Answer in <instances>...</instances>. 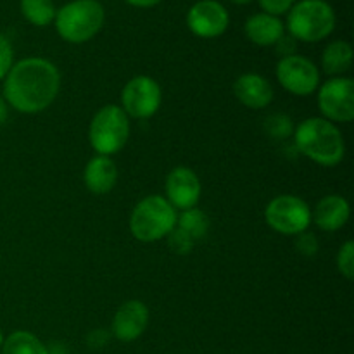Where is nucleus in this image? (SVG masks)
<instances>
[{
  "label": "nucleus",
  "mask_w": 354,
  "mask_h": 354,
  "mask_svg": "<svg viewBox=\"0 0 354 354\" xmlns=\"http://www.w3.org/2000/svg\"><path fill=\"white\" fill-rule=\"evenodd\" d=\"M61 88V73L50 61L28 57L12 64L3 78V99L23 114L47 109Z\"/></svg>",
  "instance_id": "1"
},
{
  "label": "nucleus",
  "mask_w": 354,
  "mask_h": 354,
  "mask_svg": "<svg viewBox=\"0 0 354 354\" xmlns=\"http://www.w3.org/2000/svg\"><path fill=\"white\" fill-rule=\"evenodd\" d=\"M294 142L301 154L327 168L341 165L346 156V142L341 130L324 118H308L297 124Z\"/></svg>",
  "instance_id": "2"
},
{
  "label": "nucleus",
  "mask_w": 354,
  "mask_h": 354,
  "mask_svg": "<svg viewBox=\"0 0 354 354\" xmlns=\"http://www.w3.org/2000/svg\"><path fill=\"white\" fill-rule=\"evenodd\" d=\"M106 12L99 0H73L55 10V30L69 44L92 40L104 26Z\"/></svg>",
  "instance_id": "3"
},
{
  "label": "nucleus",
  "mask_w": 354,
  "mask_h": 354,
  "mask_svg": "<svg viewBox=\"0 0 354 354\" xmlns=\"http://www.w3.org/2000/svg\"><path fill=\"white\" fill-rule=\"evenodd\" d=\"M176 209L165 197L147 196L131 211L130 232L140 242L161 241L176 227Z\"/></svg>",
  "instance_id": "4"
},
{
  "label": "nucleus",
  "mask_w": 354,
  "mask_h": 354,
  "mask_svg": "<svg viewBox=\"0 0 354 354\" xmlns=\"http://www.w3.org/2000/svg\"><path fill=\"white\" fill-rule=\"evenodd\" d=\"M287 28L294 40L320 41L334 31L335 12L325 0H301L290 7Z\"/></svg>",
  "instance_id": "5"
},
{
  "label": "nucleus",
  "mask_w": 354,
  "mask_h": 354,
  "mask_svg": "<svg viewBox=\"0 0 354 354\" xmlns=\"http://www.w3.org/2000/svg\"><path fill=\"white\" fill-rule=\"evenodd\" d=\"M130 137V118L116 104L100 107L92 118L88 140L99 156H113L124 147Z\"/></svg>",
  "instance_id": "6"
},
{
  "label": "nucleus",
  "mask_w": 354,
  "mask_h": 354,
  "mask_svg": "<svg viewBox=\"0 0 354 354\" xmlns=\"http://www.w3.org/2000/svg\"><path fill=\"white\" fill-rule=\"evenodd\" d=\"M265 221L277 234L299 235L311 225V207L301 197L286 194L270 201Z\"/></svg>",
  "instance_id": "7"
},
{
  "label": "nucleus",
  "mask_w": 354,
  "mask_h": 354,
  "mask_svg": "<svg viewBox=\"0 0 354 354\" xmlns=\"http://www.w3.org/2000/svg\"><path fill=\"white\" fill-rule=\"evenodd\" d=\"M318 107L330 123H351L354 120V82L344 76L327 80L318 92Z\"/></svg>",
  "instance_id": "8"
},
{
  "label": "nucleus",
  "mask_w": 354,
  "mask_h": 354,
  "mask_svg": "<svg viewBox=\"0 0 354 354\" xmlns=\"http://www.w3.org/2000/svg\"><path fill=\"white\" fill-rule=\"evenodd\" d=\"M162 90L154 78L145 75H138L131 78L124 85L121 93V109L127 113L128 118L135 120H147L158 113L161 106Z\"/></svg>",
  "instance_id": "9"
},
{
  "label": "nucleus",
  "mask_w": 354,
  "mask_h": 354,
  "mask_svg": "<svg viewBox=\"0 0 354 354\" xmlns=\"http://www.w3.org/2000/svg\"><path fill=\"white\" fill-rule=\"evenodd\" d=\"M277 80L292 95L308 97L320 85L318 68L304 55H287L277 64Z\"/></svg>",
  "instance_id": "10"
},
{
  "label": "nucleus",
  "mask_w": 354,
  "mask_h": 354,
  "mask_svg": "<svg viewBox=\"0 0 354 354\" xmlns=\"http://www.w3.org/2000/svg\"><path fill=\"white\" fill-rule=\"evenodd\" d=\"M230 16L216 0H199L187 14V26L199 38H216L227 31Z\"/></svg>",
  "instance_id": "11"
},
{
  "label": "nucleus",
  "mask_w": 354,
  "mask_h": 354,
  "mask_svg": "<svg viewBox=\"0 0 354 354\" xmlns=\"http://www.w3.org/2000/svg\"><path fill=\"white\" fill-rule=\"evenodd\" d=\"M201 180L196 173L187 166H176L166 176V196L168 203L175 209H192L197 206L201 199Z\"/></svg>",
  "instance_id": "12"
},
{
  "label": "nucleus",
  "mask_w": 354,
  "mask_h": 354,
  "mask_svg": "<svg viewBox=\"0 0 354 354\" xmlns=\"http://www.w3.org/2000/svg\"><path fill=\"white\" fill-rule=\"evenodd\" d=\"M149 324V308L142 301L130 299L118 308L113 318V335L121 342H133L145 332Z\"/></svg>",
  "instance_id": "13"
},
{
  "label": "nucleus",
  "mask_w": 354,
  "mask_h": 354,
  "mask_svg": "<svg viewBox=\"0 0 354 354\" xmlns=\"http://www.w3.org/2000/svg\"><path fill=\"white\" fill-rule=\"evenodd\" d=\"M234 93L241 104L249 109H263L273 100V86L265 76L256 73L241 75L234 83Z\"/></svg>",
  "instance_id": "14"
},
{
  "label": "nucleus",
  "mask_w": 354,
  "mask_h": 354,
  "mask_svg": "<svg viewBox=\"0 0 354 354\" xmlns=\"http://www.w3.org/2000/svg\"><path fill=\"white\" fill-rule=\"evenodd\" d=\"M351 207L349 203L341 196H325L324 199L318 201L315 206V211L311 213V221H315L320 230L324 232H335L341 230L349 220Z\"/></svg>",
  "instance_id": "15"
},
{
  "label": "nucleus",
  "mask_w": 354,
  "mask_h": 354,
  "mask_svg": "<svg viewBox=\"0 0 354 354\" xmlns=\"http://www.w3.org/2000/svg\"><path fill=\"white\" fill-rule=\"evenodd\" d=\"M85 187L95 196L109 194L116 187L118 168L109 156H99L90 159L83 171Z\"/></svg>",
  "instance_id": "16"
},
{
  "label": "nucleus",
  "mask_w": 354,
  "mask_h": 354,
  "mask_svg": "<svg viewBox=\"0 0 354 354\" xmlns=\"http://www.w3.org/2000/svg\"><path fill=\"white\" fill-rule=\"evenodd\" d=\"M244 31L254 45L270 47V45H275L283 37L286 26H283V23L277 16L261 12L254 14V16H251L245 21Z\"/></svg>",
  "instance_id": "17"
},
{
  "label": "nucleus",
  "mask_w": 354,
  "mask_h": 354,
  "mask_svg": "<svg viewBox=\"0 0 354 354\" xmlns=\"http://www.w3.org/2000/svg\"><path fill=\"white\" fill-rule=\"evenodd\" d=\"M353 64V47L344 40H335L325 47L322 55L324 71L330 76H341Z\"/></svg>",
  "instance_id": "18"
},
{
  "label": "nucleus",
  "mask_w": 354,
  "mask_h": 354,
  "mask_svg": "<svg viewBox=\"0 0 354 354\" xmlns=\"http://www.w3.org/2000/svg\"><path fill=\"white\" fill-rule=\"evenodd\" d=\"M2 354H48V348L28 330H16L3 339Z\"/></svg>",
  "instance_id": "19"
},
{
  "label": "nucleus",
  "mask_w": 354,
  "mask_h": 354,
  "mask_svg": "<svg viewBox=\"0 0 354 354\" xmlns=\"http://www.w3.org/2000/svg\"><path fill=\"white\" fill-rule=\"evenodd\" d=\"M176 227L182 228L185 234H189L197 242L199 239L206 237V234L209 232L211 221L204 211L192 207V209H187L180 214L178 220H176Z\"/></svg>",
  "instance_id": "20"
},
{
  "label": "nucleus",
  "mask_w": 354,
  "mask_h": 354,
  "mask_svg": "<svg viewBox=\"0 0 354 354\" xmlns=\"http://www.w3.org/2000/svg\"><path fill=\"white\" fill-rule=\"evenodd\" d=\"M21 12L35 26H47L54 21L55 7L52 0H21Z\"/></svg>",
  "instance_id": "21"
},
{
  "label": "nucleus",
  "mask_w": 354,
  "mask_h": 354,
  "mask_svg": "<svg viewBox=\"0 0 354 354\" xmlns=\"http://www.w3.org/2000/svg\"><path fill=\"white\" fill-rule=\"evenodd\" d=\"M337 270L344 279H354V242L348 241L342 244L337 252Z\"/></svg>",
  "instance_id": "22"
},
{
  "label": "nucleus",
  "mask_w": 354,
  "mask_h": 354,
  "mask_svg": "<svg viewBox=\"0 0 354 354\" xmlns=\"http://www.w3.org/2000/svg\"><path fill=\"white\" fill-rule=\"evenodd\" d=\"M168 245L176 254H189L194 249V245H196V241L189 234H185L182 228L175 227L168 234Z\"/></svg>",
  "instance_id": "23"
},
{
  "label": "nucleus",
  "mask_w": 354,
  "mask_h": 354,
  "mask_svg": "<svg viewBox=\"0 0 354 354\" xmlns=\"http://www.w3.org/2000/svg\"><path fill=\"white\" fill-rule=\"evenodd\" d=\"M12 61H14L12 45H10L9 38L3 37V35L0 33V82L6 78L9 69L12 68Z\"/></svg>",
  "instance_id": "24"
},
{
  "label": "nucleus",
  "mask_w": 354,
  "mask_h": 354,
  "mask_svg": "<svg viewBox=\"0 0 354 354\" xmlns=\"http://www.w3.org/2000/svg\"><path fill=\"white\" fill-rule=\"evenodd\" d=\"M266 127H268V131L272 135H275L277 138H282V137H287V135L290 133V120L287 116H282V114H275V116L268 118V123H266Z\"/></svg>",
  "instance_id": "25"
},
{
  "label": "nucleus",
  "mask_w": 354,
  "mask_h": 354,
  "mask_svg": "<svg viewBox=\"0 0 354 354\" xmlns=\"http://www.w3.org/2000/svg\"><path fill=\"white\" fill-rule=\"evenodd\" d=\"M259 6L266 14L279 17L280 14L289 12L290 7L294 6V0H259Z\"/></svg>",
  "instance_id": "26"
},
{
  "label": "nucleus",
  "mask_w": 354,
  "mask_h": 354,
  "mask_svg": "<svg viewBox=\"0 0 354 354\" xmlns=\"http://www.w3.org/2000/svg\"><path fill=\"white\" fill-rule=\"evenodd\" d=\"M296 245H297V251L304 256H315L318 252L317 237L311 234H306V232H303V234L297 235Z\"/></svg>",
  "instance_id": "27"
},
{
  "label": "nucleus",
  "mask_w": 354,
  "mask_h": 354,
  "mask_svg": "<svg viewBox=\"0 0 354 354\" xmlns=\"http://www.w3.org/2000/svg\"><path fill=\"white\" fill-rule=\"evenodd\" d=\"M275 45H279V52L283 55V57H287V55H292L294 47H296L292 37H282Z\"/></svg>",
  "instance_id": "28"
},
{
  "label": "nucleus",
  "mask_w": 354,
  "mask_h": 354,
  "mask_svg": "<svg viewBox=\"0 0 354 354\" xmlns=\"http://www.w3.org/2000/svg\"><path fill=\"white\" fill-rule=\"evenodd\" d=\"M104 344H107V334H104L102 330H95L88 335L90 348H102Z\"/></svg>",
  "instance_id": "29"
},
{
  "label": "nucleus",
  "mask_w": 354,
  "mask_h": 354,
  "mask_svg": "<svg viewBox=\"0 0 354 354\" xmlns=\"http://www.w3.org/2000/svg\"><path fill=\"white\" fill-rule=\"evenodd\" d=\"M127 2L135 7H152L156 6V3L161 2V0H127Z\"/></svg>",
  "instance_id": "30"
},
{
  "label": "nucleus",
  "mask_w": 354,
  "mask_h": 354,
  "mask_svg": "<svg viewBox=\"0 0 354 354\" xmlns=\"http://www.w3.org/2000/svg\"><path fill=\"white\" fill-rule=\"evenodd\" d=\"M48 354H68V349H66V346L61 344V342H54V344H50V348H48Z\"/></svg>",
  "instance_id": "31"
},
{
  "label": "nucleus",
  "mask_w": 354,
  "mask_h": 354,
  "mask_svg": "<svg viewBox=\"0 0 354 354\" xmlns=\"http://www.w3.org/2000/svg\"><path fill=\"white\" fill-rule=\"evenodd\" d=\"M7 107H6V104L2 102V100H0V123H3V120H6V116H7Z\"/></svg>",
  "instance_id": "32"
},
{
  "label": "nucleus",
  "mask_w": 354,
  "mask_h": 354,
  "mask_svg": "<svg viewBox=\"0 0 354 354\" xmlns=\"http://www.w3.org/2000/svg\"><path fill=\"white\" fill-rule=\"evenodd\" d=\"M234 3H239V6H244V3H249L252 2V0H232Z\"/></svg>",
  "instance_id": "33"
},
{
  "label": "nucleus",
  "mask_w": 354,
  "mask_h": 354,
  "mask_svg": "<svg viewBox=\"0 0 354 354\" xmlns=\"http://www.w3.org/2000/svg\"><path fill=\"white\" fill-rule=\"evenodd\" d=\"M3 339H6V337H3L2 330H0V349H2V344H3Z\"/></svg>",
  "instance_id": "34"
}]
</instances>
